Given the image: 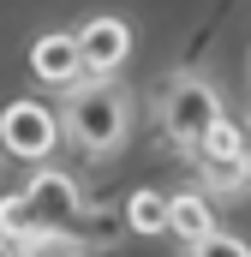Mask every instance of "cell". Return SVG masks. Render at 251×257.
Here are the masks:
<instances>
[{
	"label": "cell",
	"instance_id": "3",
	"mask_svg": "<svg viewBox=\"0 0 251 257\" xmlns=\"http://www.w3.org/2000/svg\"><path fill=\"white\" fill-rule=\"evenodd\" d=\"M60 138H66L60 132V108H48V102L18 96V102L0 108V150L18 156V162H48L60 150Z\"/></svg>",
	"mask_w": 251,
	"mask_h": 257
},
{
	"label": "cell",
	"instance_id": "14",
	"mask_svg": "<svg viewBox=\"0 0 251 257\" xmlns=\"http://www.w3.org/2000/svg\"><path fill=\"white\" fill-rule=\"evenodd\" d=\"M0 257H18V245H12V239H0Z\"/></svg>",
	"mask_w": 251,
	"mask_h": 257
},
{
	"label": "cell",
	"instance_id": "11",
	"mask_svg": "<svg viewBox=\"0 0 251 257\" xmlns=\"http://www.w3.org/2000/svg\"><path fill=\"white\" fill-rule=\"evenodd\" d=\"M221 156H251L245 126H233L227 114H221V120H215L209 132H203V144H197V162H221Z\"/></svg>",
	"mask_w": 251,
	"mask_h": 257
},
{
	"label": "cell",
	"instance_id": "9",
	"mask_svg": "<svg viewBox=\"0 0 251 257\" xmlns=\"http://www.w3.org/2000/svg\"><path fill=\"white\" fill-rule=\"evenodd\" d=\"M36 233H42V221H36L30 197H24V192H6V197H0V239H12V245H30Z\"/></svg>",
	"mask_w": 251,
	"mask_h": 257
},
{
	"label": "cell",
	"instance_id": "12",
	"mask_svg": "<svg viewBox=\"0 0 251 257\" xmlns=\"http://www.w3.org/2000/svg\"><path fill=\"white\" fill-rule=\"evenodd\" d=\"M18 257H96L78 233H36L30 245H18Z\"/></svg>",
	"mask_w": 251,
	"mask_h": 257
},
{
	"label": "cell",
	"instance_id": "6",
	"mask_svg": "<svg viewBox=\"0 0 251 257\" xmlns=\"http://www.w3.org/2000/svg\"><path fill=\"white\" fill-rule=\"evenodd\" d=\"M30 72L48 90H78L84 84V54H78V30H48L30 48Z\"/></svg>",
	"mask_w": 251,
	"mask_h": 257
},
{
	"label": "cell",
	"instance_id": "4",
	"mask_svg": "<svg viewBox=\"0 0 251 257\" xmlns=\"http://www.w3.org/2000/svg\"><path fill=\"white\" fill-rule=\"evenodd\" d=\"M24 197H30V209H36V221H42V233H72V227H84L90 221V203L78 192V180L66 174V168H36L30 180H24Z\"/></svg>",
	"mask_w": 251,
	"mask_h": 257
},
{
	"label": "cell",
	"instance_id": "10",
	"mask_svg": "<svg viewBox=\"0 0 251 257\" xmlns=\"http://www.w3.org/2000/svg\"><path fill=\"white\" fill-rule=\"evenodd\" d=\"M126 227L132 233H168V192H132L126 197Z\"/></svg>",
	"mask_w": 251,
	"mask_h": 257
},
{
	"label": "cell",
	"instance_id": "13",
	"mask_svg": "<svg viewBox=\"0 0 251 257\" xmlns=\"http://www.w3.org/2000/svg\"><path fill=\"white\" fill-rule=\"evenodd\" d=\"M191 257H251V245H245V239H233V233H215V239L191 245Z\"/></svg>",
	"mask_w": 251,
	"mask_h": 257
},
{
	"label": "cell",
	"instance_id": "8",
	"mask_svg": "<svg viewBox=\"0 0 251 257\" xmlns=\"http://www.w3.org/2000/svg\"><path fill=\"white\" fill-rule=\"evenodd\" d=\"M203 174V197H233L251 186V156H221V162H197Z\"/></svg>",
	"mask_w": 251,
	"mask_h": 257
},
{
	"label": "cell",
	"instance_id": "1",
	"mask_svg": "<svg viewBox=\"0 0 251 257\" xmlns=\"http://www.w3.org/2000/svg\"><path fill=\"white\" fill-rule=\"evenodd\" d=\"M60 132L84 156H114L132 138V96L114 90V84H78V90H66Z\"/></svg>",
	"mask_w": 251,
	"mask_h": 257
},
{
	"label": "cell",
	"instance_id": "5",
	"mask_svg": "<svg viewBox=\"0 0 251 257\" xmlns=\"http://www.w3.org/2000/svg\"><path fill=\"white\" fill-rule=\"evenodd\" d=\"M78 54H84V78L90 84H108L132 60V24L126 18H90V24H78Z\"/></svg>",
	"mask_w": 251,
	"mask_h": 257
},
{
	"label": "cell",
	"instance_id": "7",
	"mask_svg": "<svg viewBox=\"0 0 251 257\" xmlns=\"http://www.w3.org/2000/svg\"><path fill=\"white\" fill-rule=\"evenodd\" d=\"M168 233H180L186 245L215 239V233H221V221H215V203H209L203 192H180V197H168Z\"/></svg>",
	"mask_w": 251,
	"mask_h": 257
},
{
	"label": "cell",
	"instance_id": "2",
	"mask_svg": "<svg viewBox=\"0 0 251 257\" xmlns=\"http://www.w3.org/2000/svg\"><path fill=\"white\" fill-rule=\"evenodd\" d=\"M156 120H162V132H168L174 144L197 150L203 132L221 120V96H215L197 72H174V78H162V90H156Z\"/></svg>",
	"mask_w": 251,
	"mask_h": 257
}]
</instances>
